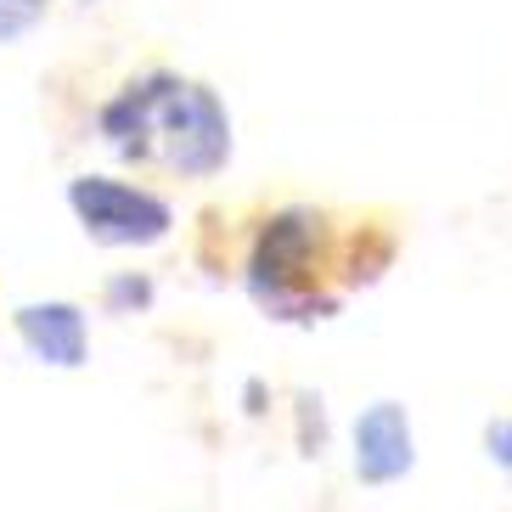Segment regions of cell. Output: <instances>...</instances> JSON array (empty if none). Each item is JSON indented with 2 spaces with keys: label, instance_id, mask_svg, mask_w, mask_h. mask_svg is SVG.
<instances>
[{
  "label": "cell",
  "instance_id": "obj_1",
  "mask_svg": "<svg viewBox=\"0 0 512 512\" xmlns=\"http://www.w3.org/2000/svg\"><path fill=\"white\" fill-rule=\"evenodd\" d=\"M406 248V220L394 209H338L310 197H265L248 209L197 214L192 259L220 282L248 293L265 321L316 327L355 293L377 287Z\"/></svg>",
  "mask_w": 512,
  "mask_h": 512
},
{
  "label": "cell",
  "instance_id": "obj_2",
  "mask_svg": "<svg viewBox=\"0 0 512 512\" xmlns=\"http://www.w3.org/2000/svg\"><path fill=\"white\" fill-rule=\"evenodd\" d=\"M186 79L192 74H181L164 57H141L136 68H124L91 102V141L113 152L124 169H136L141 181H158L164 136H169V119H175Z\"/></svg>",
  "mask_w": 512,
  "mask_h": 512
},
{
  "label": "cell",
  "instance_id": "obj_3",
  "mask_svg": "<svg viewBox=\"0 0 512 512\" xmlns=\"http://www.w3.org/2000/svg\"><path fill=\"white\" fill-rule=\"evenodd\" d=\"M62 197H68V214L79 220V231L96 248H158L169 231L181 226L169 192L141 181V175H102V169L74 175Z\"/></svg>",
  "mask_w": 512,
  "mask_h": 512
},
{
  "label": "cell",
  "instance_id": "obj_4",
  "mask_svg": "<svg viewBox=\"0 0 512 512\" xmlns=\"http://www.w3.org/2000/svg\"><path fill=\"white\" fill-rule=\"evenodd\" d=\"M417 467V428H411V411L400 400H372V406L355 417V479L383 490V484H400Z\"/></svg>",
  "mask_w": 512,
  "mask_h": 512
},
{
  "label": "cell",
  "instance_id": "obj_5",
  "mask_svg": "<svg viewBox=\"0 0 512 512\" xmlns=\"http://www.w3.org/2000/svg\"><path fill=\"white\" fill-rule=\"evenodd\" d=\"M12 332L40 366L74 372V366L91 361V316H85V304H74V299H29V304H17Z\"/></svg>",
  "mask_w": 512,
  "mask_h": 512
},
{
  "label": "cell",
  "instance_id": "obj_6",
  "mask_svg": "<svg viewBox=\"0 0 512 512\" xmlns=\"http://www.w3.org/2000/svg\"><path fill=\"white\" fill-rule=\"evenodd\" d=\"M152 299H158V287H152L147 271H113L102 282V310L107 316H141V310H152Z\"/></svg>",
  "mask_w": 512,
  "mask_h": 512
},
{
  "label": "cell",
  "instance_id": "obj_7",
  "mask_svg": "<svg viewBox=\"0 0 512 512\" xmlns=\"http://www.w3.org/2000/svg\"><path fill=\"white\" fill-rule=\"evenodd\" d=\"M484 451H490V462H496L501 473H512V417H496L484 428Z\"/></svg>",
  "mask_w": 512,
  "mask_h": 512
},
{
  "label": "cell",
  "instance_id": "obj_8",
  "mask_svg": "<svg viewBox=\"0 0 512 512\" xmlns=\"http://www.w3.org/2000/svg\"><path fill=\"white\" fill-rule=\"evenodd\" d=\"M29 29H34V12H23V6H12V0H0V46L23 40Z\"/></svg>",
  "mask_w": 512,
  "mask_h": 512
},
{
  "label": "cell",
  "instance_id": "obj_9",
  "mask_svg": "<svg viewBox=\"0 0 512 512\" xmlns=\"http://www.w3.org/2000/svg\"><path fill=\"white\" fill-rule=\"evenodd\" d=\"M12 6H23V12H34V17H40V12L51 6V0H12Z\"/></svg>",
  "mask_w": 512,
  "mask_h": 512
},
{
  "label": "cell",
  "instance_id": "obj_10",
  "mask_svg": "<svg viewBox=\"0 0 512 512\" xmlns=\"http://www.w3.org/2000/svg\"><path fill=\"white\" fill-rule=\"evenodd\" d=\"M85 6H96V0H85Z\"/></svg>",
  "mask_w": 512,
  "mask_h": 512
}]
</instances>
